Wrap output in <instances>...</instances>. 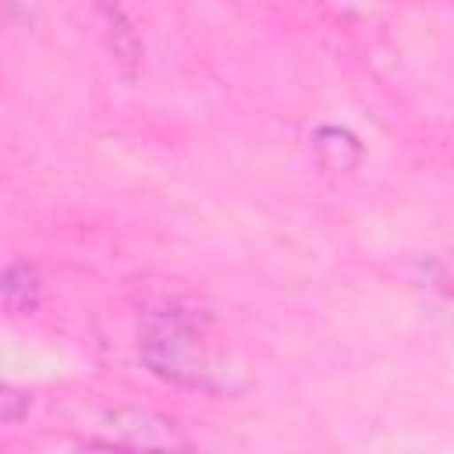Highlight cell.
Here are the masks:
<instances>
[{"label": "cell", "instance_id": "6da1fadb", "mask_svg": "<svg viewBox=\"0 0 454 454\" xmlns=\"http://www.w3.org/2000/svg\"><path fill=\"white\" fill-rule=\"evenodd\" d=\"M138 355L167 383L192 387V390H216L220 369L213 365V351L206 330L195 316L181 309H163L145 319L138 330Z\"/></svg>", "mask_w": 454, "mask_h": 454}, {"label": "cell", "instance_id": "7a4b0ae2", "mask_svg": "<svg viewBox=\"0 0 454 454\" xmlns=\"http://www.w3.org/2000/svg\"><path fill=\"white\" fill-rule=\"evenodd\" d=\"M103 422L114 433L103 443H121V447H188L192 443L174 419L149 408H114V411H103Z\"/></svg>", "mask_w": 454, "mask_h": 454}, {"label": "cell", "instance_id": "3957f363", "mask_svg": "<svg viewBox=\"0 0 454 454\" xmlns=\"http://www.w3.org/2000/svg\"><path fill=\"white\" fill-rule=\"evenodd\" d=\"M0 298L14 312H28L39 305V273L28 262H11L0 273Z\"/></svg>", "mask_w": 454, "mask_h": 454}, {"label": "cell", "instance_id": "277c9868", "mask_svg": "<svg viewBox=\"0 0 454 454\" xmlns=\"http://www.w3.org/2000/svg\"><path fill=\"white\" fill-rule=\"evenodd\" d=\"M32 408V397L11 383L0 380V422H21Z\"/></svg>", "mask_w": 454, "mask_h": 454}]
</instances>
